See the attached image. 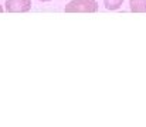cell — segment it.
<instances>
[{
    "label": "cell",
    "mask_w": 146,
    "mask_h": 127,
    "mask_svg": "<svg viewBox=\"0 0 146 127\" xmlns=\"http://www.w3.org/2000/svg\"><path fill=\"white\" fill-rule=\"evenodd\" d=\"M65 13H97L98 3L97 0H72L65 9Z\"/></svg>",
    "instance_id": "1"
},
{
    "label": "cell",
    "mask_w": 146,
    "mask_h": 127,
    "mask_svg": "<svg viewBox=\"0 0 146 127\" xmlns=\"http://www.w3.org/2000/svg\"><path fill=\"white\" fill-rule=\"evenodd\" d=\"M31 9V0H6L7 13H27Z\"/></svg>",
    "instance_id": "2"
},
{
    "label": "cell",
    "mask_w": 146,
    "mask_h": 127,
    "mask_svg": "<svg viewBox=\"0 0 146 127\" xmlns=\"http://www.w3.org/2000/svg\"><path fill=\"white\" fill-rule=\"evenodd\" d=\"M129 10L132 13H146V0H129Z\"/></svg>",
    "instance_id": "3"
},
{
    "label": "cell",
    "mask_w": 146,
    "mask_h": 127,
    "mask_svg": "<svg viewBox=\"0 0 146 127\" xmlns=\"http://www.w3.org/2000/svg\"><path fill=\"white\" fill-rule=\"evenodd\" d=\"M122 3H123V0H104L106 10H118L122 6Z\"/></svg>",
    "instance_id": "4"
},
{
    "label": "cell",
    "mask_w": 146,
    "mask_h": 127,
    "mask_svg": "<svg viewBox=\"0 0 146 127\" xmlns=\"http://www.w3.org/2000/svg\"><path fill=\"white\" fill-rule=\"evenodd\" d=\"M0 13H3V7L1 6H0Z\"/></svg>",
    "instance_id": "5"
},
{
    "label": "cell",
    "mask_w": 146,
    "mask_h": 127,
    "mask_svg": "<svg viewBox=\"0 0 146 127\" xmlns=\"http://www.w3.org/2000/svg\"><path fill=\"white\" fill-rule=\"evenodd\" d=\"M38 1H51V0H38Z\"/></svg>",
    "instance_id": "6"
}]
</instances>
